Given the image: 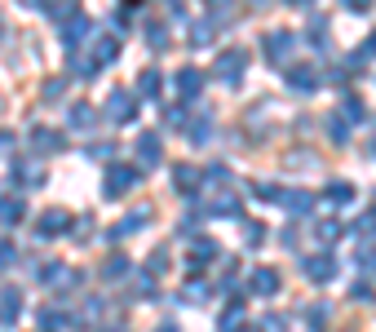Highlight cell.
<instances>
[{"instance_id":"cell-8","label":"cell","mask_w":376,"mask_h":332,"mask_svg":"<svg viewBox=\"0 0 376 332\" xmlns=\"http://www.w3.org/2000/svg\"><path fill=\"white\" fill-rule=\"evenodd\" d=\"M306 275H310L314 283H327V279H332V275H336V266H332V257H310V262H306Z\"/></svg>"},{"instance_id":"cell-15","label":"cell","mask_w":376,"mask_h":332,"mask_svg":"<svg viewBox=\"0 0 376 332\" xmlns=\"http://www.w3.org/2000/svg\"><path fill=\"white\" fill-rule=\"evenodd\" d=\"M67 124H71V128H89V124H93V106H84V102L71 106V120H67Z\"/></svg>"},{"instance_id":"cell-7","label":"cell","mask_w":376,"mask_h":332,"mask_svg":"<svg viewBox=\"0 0 376 332\" xmlns=\"http://www.w3.org/2000/svg\"><path fill=\"white\" fill-rule=\"evenodd\" d=\"M133 182H138V173H133V169H111V177H106V195H124V186H133Z\"/></svg>"},{"instance_id":"cell-16","label":"cell","mask_w":376,"mask_h":332,"mask_svg":"<svg viewBox=\"0 0 376 332\" xmlns=\"http://www.w3.org/2000/svg\"><path fill=\"white\" fill-rule=\"evenodd\" d=\"M84 31H89V22H84V18L76 14V18H71V27H63V40H67V44H76Z\"/></svg>"},{"instance_id":"cell-10","label":"cell","mask_w":376,"mask_h":332,"mask_svg":"<svg viewBox=\"0 0 376 332\" xmlns=\"http://www.w3.org/2000/svg\"><path fill=\"white\" fill-rule=\"evenodd\" d=\"M67 222H71V217H67L63 208H49V213L40 217V235H63V231H67Z\"/></svg>"},{"instance_id":"cell-18","label":"cell","mask_w":376,"mask_h":332,"mask_svg":"<svg viewBox=\"0 0 376 332\" xmlns=\"http://www.w3.org/2000/svg\"><path fill=\"white\" fill-rule=\"evenodd\" d=\"M155 89H160V76H155V71H142V85H138V93H142V98H155Z\"/></svg>"},{"instance_id":"cell-29","label":"cell","mask_w":376,"mask_h":332,"mask_svg":"<svg viewBox=\"0 0 376 332\" xmlns=\"http://www.w3.org/2000/svg\"><path fill=\"white\" fill-rule=\"evenodd\" d=\"M147 35H151V44H155V49H164V44H168V35H164V27H151Z\"/></svg>"},{"instance_id":"cell-24","label":"cell","mask_w":376,"mask_h":332,"mask_svg":"<svg viewBox=\"0 0 376 332\" xmlns=\"http://www.w3.org/2000/svg\"><path fill=\"white\" fill-rule=\"evenodd\" d=\"M177 177V186H195V169H173Z\"/></svg>"},{"instance_id":"cell-3","label":"cell","mask_w":376,"mask_h":332,"mask_svg":"<svg viewBox=\"0 0 376 332\" xmlns=\"http://www.w3.org/2000/svg\"><path fill=\"white\" fill-rule=\"evenodd\" d=\"M106 111H111V120L129 124V120H133V93H129V89H115L111 102H106Z\"/></svg>"},{"instance_id":"cell-22","label":"cell","mask_w":376,"mask_h":332,"mask_svg":"<svg viewBox=\"0 0 376 332\" xmlns=\"http://www.w3.org/2000/svg\"><path fill=\"white\" fill-rule=\"evenodd\" d=\"M190 40H195V44H204V40H213V27H209V22H199V27H195V31H190Z\"/></svg>"},{"instance_id":"cell-21","label":"cell","mask_w":376,"mask_h":332,"mask_svg":"<svg viewBox=\"0 0 376 332\" xmlns=\"http://www.w3.org/2000/svg\"><path fill=\"white\" fill-rule=\"evenodd\" d=\"M124 257H111V262H106V279H120V275H124Z\"/></svg>"},{"instance_id":"cell-37","label":"cell","mask_w":376,"mask_h":332,"mask_svg":"<svg viewBox=\"0 0 376 332\" xmlns=\"http://www.w3.org/2000/svg\"><path fill=\"white\" fill-rule=\"evenodd\" d=\"M244 332H248V328H244Z\"/></svg>"},{"instance_id":"cell-17","label":"cell","mask_w":376,"mask_h":332,"mask_svg":"<svg viewBox=\"0 0 376 332\" xmlns=\"http://www.w3.org/2000/svg\"><path fill=\"white\" fill-rule=\"evenodd\" d=\"M93 58L98 63H115V40H93Z\"/></svg>"},{"instance_id":"cell-27","label":"cell","mask_w":376,"mask_h":332,"mask_svg":"<svg viewBox=\"0 0 376 332\" xmlns=\"http://www.w3.org/2000/svg\"><path fill=\"white\" fill-rule=\"evenodd\" d=\"M164 120H168V124H173V128H181V124H186V115H181V111H177V106H168V111H164Z\"/></svg>"},{"instance_id":"cell-35","label":"cell","mask_w":376,"mask_h":332,"mask_svg":"<svg viewBox=\"0 0 376 332\" xmlns=\"http://www.w3.org/2000/svg\"><path fill=\"white\" fill-rule=\"evenodd\" d=\"M111 332H124V328H111Z\"/></svg>"},{"instance_id":"cell-5","label":"cell","mask_w":376,"mask_h":332,"mask_svg":"<svg viewBox=\"0 0 376 332\" xmlns=\"http://www.w3.org/2000/svg\"><path fill=\"white\" fill-rule=\"evenodd\" d=\"M199 85H204V76H199L195 67H181V71H177V93H181V98H195Z\"/></svg>"},{"instance_id":"cell-36","label":"cell","mask_w":376,"mask_h":332,"mask_svg":"<svg viewBox=\"0 0 376 332\" xmlns=\"http://www.w3.org/2000/svg\"><path fill=\"white\" fill-rule=\"evenodd\" d=\"M293 5H301V0H293Z\"/></svg>"},{"instance_id":"cell-20","label":"cell","mask_w":376,"mask_h":332,"mask_svg":"<svg viewBox=\"0 0 376 332\" xmlns=\"http://www.w3.org/2000/svg\"><path fill=\"white\" fill-rule=\"evenodd\" d=\"M40 328H44V332H63V319H58L54 310H44V315H40Z\"/></svg>"},{"instance_id":"cell-12","label":"cell","mask_w":376,"mask_h":332,"mask_svg":"<svg viewBox=\"0 0 376 332\" xmlns=\"http://www.w3.org/2000/svg\"><path fill=\"white\" fill-rule=\"evenodd\" d=\"M252 288H257L261 297H270V292L279 288V275H275V270H257V275H252Z\"/></svg>"},{"instance_id":"cell-28","label":"cell","mask_w":376,"mask_h":332,"mask_svg":"<svg viewBox=\"0 0 376 332\" xmlns=\"http://www.w3.org/2000/svg\"><path fill=\"white\" fill-rule=\"evenodd\" d=\"M319 235H323V240H336V235H341V226H336V222H319Z\"/></svg>"},{"instance_id":"cell-14","label":"cell","mask_w":376,"mask_h":332,"mask_svg":"<svg viewBox=\"0 0 376 332\" xmlns=\"http://www.w3.org/2000/svg\"><path fill=\"white\" fill-rule=\"evenodd\" d=\"M209 257H217V244L213 240H199L195 248H190V266H204Z\"/></svg>"},{"instance_id":"cell-4","label":"cell","mask_w":376,"mask_h":332,"mask_svg":"<svg viewBox=\"0 0 376 332\" xmlns=\"http://www.w3.org/2000/svg\"><path fill=\"white\" fill-rule=\"evenodd\" d=\"M288 85H293L297 93H310V89H319V71L314 67H293L288 71Z\"/></svg>"},{"instance_id":"cell-9","label":"cell","mask_w":376,"mask_h":332,"mask_svg":"<svg viewBox=\"0 0 376 332\" xmlns=\"http://www.w3.org/2000/svg\"><path fill=\"white\" fill-rule=\"evenodd\" d=\"M151 217V208H138V213H129L124 222H120V226L111 231V240H124V235H133V231H142V222Z\"/></svg>"},{"instance_id":"cell-13","label":"cell","mask_w":376,"mask_h":332,"mask_svg":"<svg viewBox=\"0 0 376 332\" xmlns=\"http://www.w3.org/2000/svg\"><path fill=\"white\" fill-rule=\"evenodd\" d=\"M327 204H354V186L332 182V186H327Z\"/></svg>"},{"instance_id":"cell-31","label":"cell","mask_w":376,"mask_h":332,"mask_svg":"<svg viewBox=\"0 0 376 332\" xmlns=\"http://www.w3.org/2000/svg\"><path fill=\"white\" fill-rule=\"evenodd\" d=\"M363 58H376V35H368V44H363Z\"/></svg>"},{"instance_id":"cell-34","label":"cell","mask_w":376,"mask_h":332,"mask_svg":"<svg viewBox=\"0 0 376 332\" xmlns=\"http://www.w3.org/2000/svg\"><path fill=\"white\" fill-rule=\"evenodd\" d=\"M372 151H376V138H372Z\"/></svg>"},{"instance_id":"cell-19","label":"cell","mask_w":376,"mask_h":332,"mask_svg":"<svg viewBox=\"0 0 376 332\" xmlns=\"http://www.w3.org/2000/svg\"><path fill=\"white\" fill-rule=\"evenodd\" d=\"M22 217V204H14V199H5L0 204V222H18Z\"/></svg>"},{"instance_id":"cell-32","label":"cell","mask_w":376,"mask_h":332,"mask_svg":"<svg viewBox=\"0 0 376 332\" xmlns=\"http://www.w3.org/2000/svg\"><path fill=\"white\" fill-rule=\"evenodd\" d=\"M341 5H350V9H372V0H341Z\"/></svg>"},{"instance_id":"cell-33","label":"cell","mask_w":376,"mask_h":332,"mask_svg":"<svg viewBox=\"0 0 376 332\" xmlns=\"http://www.w3.org/2000/svg\"><path fill=\"white\" fill-rule=\"evenodd\" d=\"M160 332H177V324H160Z\"/></svg>"},{"instance_id":"cell-23","label":"cell","mask_w":376,"mask_h":332,"mask_svg":"<svg viewBox=\"0 0 376 332\" xmlns=\"http://www.w3.org/2000/svg\"><path fill=\"white\" fill-rule=\"evenodd\" d=\"M345 115H350V124H354L359 115H363V102L359 98H345Z\"/></svg>"},{"instance_id":"cell-26","label":"cell","mask_w":376,"mask_h":332,"mask_svg":"<svg viewBox=\"0 0 376 332\" xmlns=\"http://www.w3.org/2000/svg\"><path fill=\"white\" fill-rule=\"evenodd\" d=\"M239 324V306H230V310L222 315V332H230V328H235Z\"/></svg>"},{"instance_id":"cell-1","label":"cell","mask_w":376,"mask_h":332,"mask_svg":"<svg viewBox=\"0 0 376 332\" xmlns=\"http://www.w3.org/2000/svg\"><path fill=\"white\" fill-rule=\"evenodd\" d=\"M293 35H288V31H275V35H265V49H270V63H293Z\"/></svg>"},{"instance_id":"cell-2","label":"cell","mask_w":376,"mask_h":332,"mask_svg":"<svg viewBox=\"0 0 376 332\" xmlns=\"http://www.w3.org/2000/svg\"><path fill=\"white\" fill-rule=\"evenodd\" d=\"M244 67H248L244 49H230V53L217 58V76H222V80H239V76H244Z\"/></svg>"},{"instance_id":"cell-6","label":"cell","mask_w":376,"mask_h":332,"mask_svg":"<svg viewBox=\"0 0 376 332\" xmlns=\"http://www.w3.org/2000/svg\"><path fill=\"white\" fill-rule=\"evenodd\" d=\"M18 310H22V292H18V288H5V292H0V319H5V324H14Z\"/></svg>"},{"instance_id":"cell-30","label":"cell","mask_w":376,"mask_h":332,"mask_svg":"<svg viewBox=\"0 0 376 332\" xmlns=\"http://www.w3.org/2000/svg\"><path fill=\"white\" fill-rule=\"evenodd\" d=\"M354 301H372V288H368V283H354Z\"/></svg>"},{"instance_id":"cell-11","label":"cell","mask_w":376,"mask_h":332,"mask_svg":"<svg viewBox=\"0 0 376 332\" xmlns=\"http://www.w3.org/2000/svg\"><path fill=\"white\" fill-rule=\"evenodd\" d=\"M138 151H142V164H147V169H151V164H160V138H155V133H142Z\"/></svg>"},{"instance_id":"cell-25","label":"cell","mask_w":376,"mask_h":332,"mask_svg":"<svg viewBox=\"0 0 376 332\" xmlns=\"http://www.w3.org/2000/svg\"><path fill=\"white\" fill-rule=\"evenodd\" d=\"M0 266H14V244L0 240Z\"/></svg>"}]
</instances>
